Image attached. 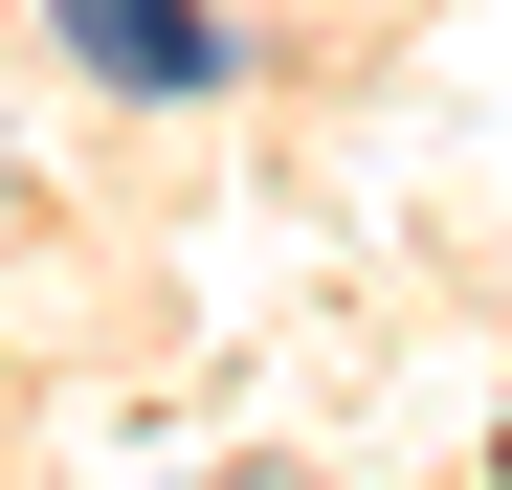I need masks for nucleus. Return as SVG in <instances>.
Instances as JSON below:
<instances>
[{"instance_id": "obj_1", "label": "nucleus", "mask_w": 512, "mask_h": 490, "mask_svg": "<svg viewBox=\"0 0 512 490\" xmlns=\"http://www.w3.org/2000/svg\"><path fill=\"white\" fill-rule=\"evenodd\" d=\"M45 23L90 45L112 90H156V112H179V90H223V23H201V0H45Z\"/></svg>"}]
</instances>
